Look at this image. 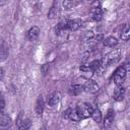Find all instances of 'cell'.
<instances>
[{
	"label": "cell",
	"mask_w": 130,
	"mask_h": 130,
	"mask_svg": "<svg viewBox=\"0 0 130 130\" xmlns=\"http://www.w3.org/2000/svg\"><path fill=\"white\" fill-rule=\"evenodd\" d=\"M120 38L122 41H128L130 39V23H126L120 34Z\"/></svg>",
	"instance_id": "12"
},
{
	"label": "cell",
	"mask_w": 130,
	"mask_h": 130,
	"mask_svg": "<svg viewBox=\"0 0 130 130\" xmlns=\"http://www.w3.org/2000/svg\"><path fill=\"white\" fill-rule=\"evenodd\" d=\"M61 100V93L59 91H53L52 93L49 94L47 103L50 107H54L55 105H57Z\"/></svg>",
	"instance_id": "5"
},
{
	"label": "cell",
	"mask_w": 130,
	"mask_h": 130,
	"mask_svg": "<svg viewBox=\"0 0 130 130\" xmlns=\"http://www.w3.org/2000/svg\"><path fill=\"white\" fill-rule=\"evenodd\" d=\"M71 108H69V109H67V111L64 113V118H69V114H70V112H71Z\"/></svg>",
	"instance_id": "26"
},
{
	"label": "cell",
	"mask_w": 130,
	"mask_h": 130,
	"mask_svg": "<svg viewBox=\"0 0 130 130\" xmlns=\"http://www.w3.org/2000/svg\"><path fill=\"white\" fill-rule=\"evenodd\" d=\"M83 86H84V90L87 91V92H89V93H95L100 89L99 84L94 80H92V79H88Z\"/></svg>",
	"instance_id": "4"
},
{
	"label": "cell",
	"mask_w": 130,
	"mask_h": 130,
	"mask_svg": "<svg viewBox=\"0 0 130 130\" xmlns=\"http://www.w3.org/2000/svg\"><path fill=\"white\" fill-rule=\"evenodd\" d=\"M7 49L4 47V44L2 43L1 45V60H4L6 57H7Z\"/></svg>",
	"instance_id": "23"
},
{
	"label": "cell",
	"mask_w": 130,
	"mask_h": 130,
	"mask_svg": "<svg viewBox=\"0 0 130 130\" xmlns=\"http://www.w3.org/2000/svg\"><path fill=\"white\" fill-rule=\"evenodd\" d=\"M4 108H5V103H4V99L2 98V99H1V114H3Z\"/></svg>",
	"instance_id": "25"
},
{
	"label": "cell",
	"mask_w": 130,
	"mask_h": 130,
	"mask_svg": "<svg viewBox=\"0 0 130 130\" xmlns=\"http://www.w3.org/2000/svg\"><path fill=\"white\" fill-rule=\"evenodd\" d=\"M91 18L95 21H99L102 19V16H103V12H102V9L100 7H92L91 8Z\"/></svg>",
	"instance_id": "13"
},
{
	"label": "cell",
	"mask_w": 130,
	"mask_h": 130,
	"mask_svg": "<svg viewBox=\"0 0 130 130\" xmlns=\"http://www.w3.org/2000/svg\"><path fill=\"white\" fill-rule=\"evenodd\" d=\"M81 26H82V21H81V19H78V18L68 20V22H67V29L68 30L75 31V30L79 29Z\"/></svg>",
	"instance_id": "7"
},
{
	"label": "cell",
	"mask_w": 130,
	"mask_h": 130,
	"mask_svg": "<svg viewBox=\"0 0 130 130\" xmlns=\"http://www.w3.org/2000/svg\"><path fill=\"white\" fill-rule=\"evenodd\" d=\"M68 119H70L73 122H78V121L81 120V117L79 116V114H78V112H77L76 109H74V110L72 109L71 112H70V114H69V118Z\"/></svg>",
	"instance_id": "18"
},
{
	"label": "cell",
	"mask_w": 130,
	"mask_h": 130,
	"mask_svg": "<svg viewBox=\"0 0 130 130\" xmlns=\"http://www.w3.org/2000/svg\"><path fill=\"white\" fill-rule=\"evenodd\" d=\"M128 68H129V70H130V61H129V64H128Z\"/></svg>",
	"instance_id": "27"
},
{
	"label": "cell",
	"mask_w": 130,
	"mask_h": 130,
	"mask_svg": "<svg viewBox=\"0 0 130 130\" xmlns=\"http://www.w3.org/2000/svg\"><path fill=\"white\" fill-rule=\"evenodd\" d=\"M120 55H121V51L119 49H115L113 51H111L110 53H108L101 61V65H102V68H105L107 66H110L116 62L119 61L120 59Z\"/></svg>",
	"instance_id": "1"
},
{
	"label": "cell",
	"mask_w": 130,
	"mask_h": 130,
	"mask_svg": "<svg viewBox=\"0 0 130 130\" xmlns=\"http://www.w3.org/2000/svg\"><path fill=\"white\" fill-rule=\"evenodd\" d=\"M84 90V86L81 84H73L68 88V92L71 95H78Z\"/></svg>",
	"instance_id": "10"
},
{
	"label": "cell",
	"mask_w": 130,
	"mask_h": 130,
	"mask_svg": "<svg viewBox=\"0 0 130 130\" xmlns=\"http://www.w3.org/2000/svg\"><path fill=\"white\" fill-rule=\"evenodd\" d=\"M39 34H40V28L37 25H34L28 29V31L26 34V38L29 41H35L39 37Z\"/></svg>",
	"instance_id": "9"
},
{
	"label": "cell",
	"mask_w": 130,
	"mask_h": 130,
	"mask_svg": "<svg viewBox=\"0 0 130 130\" xmlns=\"http://www.w3.org/2000/svg\"><path fill=\"white\" fill-rule=\"evenodd\" d=\"M80 71H81V73L85 76V77H90L94 72L91 70V68L89 67V65H81L80 66Z\"/></svg>",
	"instance_id": "17"
},
{
	"label": "cell",
	"mask_w": 130,
	"mask_h": 130,
	"mask_svg": "<svg viewBox=\"0 0 130 130\" xmlns=\"http://www.w3.org/2000/svg\"><path fill=\"white\" fill-rule=\"evenodd\" d=\"M48 70H49V64H48V63H46V64L42 65V67H41V71H42V73H43L44 75H46V74H47Z\"/></svg>",
	"instance_id": "24"
},
{
	"label": "cell",
	"mask_w": 130,
	"mask_h": 130,
	"mask_svg": "<svg viewBox=\"0 0 130 130\" xmlns=\"http://www.w3.org/2000/svg\"><path fill=\"white\" fill-rule=\"evenodd\" d=\"M31 122L29 119H24L23 122L21 123V125L18 127V130H28V128L30 127Z\"/></svg>",
	"instance_id": "21"
},
{
	"label": "cell",
	"mask_w": 130,
	"mask_h": 130,
	"mask_svg": "<svg viewBox=\"0 0 130 130\" xmlns=\"http://www.w3.org/2000/svg\"><path fill=\"white\" fill-rule=\"evenodd\" d=\"M44 106H45V101H44V99H43V96L42 95H40L39 98H38V100H37V103H36V113H37V115H42V113H43V111H44Z\"/></svg>",
	"instance_id": "11"
},
{
	"label": "cell",
	"mask_w": 130,
	"mask_h": 130,
	"mask_svg": "<svg viewBox=\"0 0 130 130\" xmlns=\"http://www.w3.org/2000/svg\"><path fill=\"white\" fill-rule=\"evenodd\" d=\"M89 67L91 68V70H92L93 72H96V71H99V69H101V68H102V65H101V61H100V60H93L92 62H90V64H89Z\"/></svg>",
	"instance_id": "20"
},
{
	"label": "cell",
	"mask_w": 130,
	"mask_h": 130,
	"mask_svg": "<svg viewBox=\"0 0 130 130\" xmlns=\"http://www.w3.org/2000/svg\"><path fill=\"white\" fill-rule=\"evenodd\" d=\"M125 92H126L125 87L122 86V85H118V86L116 87V89L114 90L113 99H114L115 101H117V102H118V101H121V100H123Z\"/></svg>",
	"instance_id": "8"
},
{
	"label": "cell",
	"mask_w": 130,
	"mask_h": 130,
	"mask_svg": "<svg viewBox=\"0 0 130 130\" xmlns=\"http://www.w3.org/2000/svg\"><path fill=\"white\" fill-rule=\"evenodd\" d=\"M79 116L81 117V119L83 118H87L89 116H91L92 112L94 109H92V107L89 105V104H86V103H82V104H79L76 108Z\"/></svg>",
	"instance_id": "3"
},
{
	"label": "cell",
	"mask_w": 130,
	"mask_h": 130,
	"mask_svg": "<svg viewBox=\"0 0 130 130\" xmlns=\"http://www.w3.org/2000/svg\"><path fill=\"white\" fill-rule=\"evenodd\" d=\"M10 124H11V119L7 115H5L3 113L1 115V128L2 129H6V128H8L10 126Z\"/></svg>",
	"instance_id": "16"
},
{
	"label": "cell",
	"mask_w": 130,
	"mask_h": 130,
	"mask_svg": "<svg viewBox=\"0 0 130 130\" xmlns=\"http://www.w3.org/2000/svg\"><path fill=\"white\" fill-rule=\"evenodd\" d=\"M104 45L109 48H114L115 46L118 45V40L115 37H108L104 40Z\"/></svg>",
	"instance_id": "15"
},
{
	"label": "cell",
	"mask_w": 130,
	"mask_h": 130,
	"mask_svg": "<svg viewBox=\"0 0 130 130\" xmlns=\"http://www.w3.org/2000/svg\"><path fill=\"white\" fill-rule=\"evenodd\" d=\"M91 118L96 122V123H100L102 121V113L99 109H94L92 114H91Z\"/></svg>",
	"instance_id": "19"
},
{
	"label": "cell",
	"mask_w": 130,
	"mask_h": 130,
	"mask_svg": "<svg viewBox=\"0 0 130 130\" xmlns=\"http://www.w3.org/2000/svg\"><path fill=\"white\" fill-rule=\"evenodd\" d=\"M114 119H115V111L113 109H109L106 114V117L104 119V127L109 128L112 125V123L114 122Z\"/></svg>",
	"instance_id": "6"
},
{
	"label": "cell",
	"mask_w": 130,
	"mask_h": 130,
	"mask_svg": "<svg viewBox=\"0 0 130 130\" xmlns=\"http://www.w3.org/2000/svg\"><path fill=\"white\" fill-rule=\"evenodd\" d=\"M58 15H59V8H58L57 3L55 2V3L53 4V6L50 8L49 12H48V17H49L50 19H54V18H56Z\"/></svg>",
	"instance_id": "14"
},
{
	"label": "cell",
	"mask_w": 130,
	"mask_h": 130,
	"mask_svg": "<svg viewBox=\"0 0 130 130\" xmlns=\"http://www.w3.org/2000/svg\"><path fill=\"white\" fill-rule=\"evenodd\" d=\"M41 130H46V127H43V128H42Z\"/></svg>",
	"instance_id": "28"
},
{
	"label": "cell",
	"mask_w": 130,
	"mask_h": 130,
	"mask_svg": "<svg viewBox=\"0 0 130 130\" xmlns=\"http://www.w3.org/2000/svg\"><path fill=\"white\" fill-rule=\"evenodd\" d=\"M62 4H63L64 8H66V9H70V8L75 7V6L78 4V2H77V1H68V0H66V1H63Z\"/></svg>",
	"instance_id": "22"
},
{
	"label": "cell",
	"mask_w": 130,
	"mask_h": 130,
	"mask_svg": "<svg viewBox=\"0 0 130 130\" xmlns=\"http://www.w3.org/2000/svg\"><path fill=\"white\" fill-rule=\"evenodd\" d=\"M125 77H126V68H125L124 66H119V67L115 70V72H114V74H113V76H112V80H113V81L117 84V86H118V85H121V84L123 83Z\"/></svg>",
	"instance_id": "2"
}]
</instances>
